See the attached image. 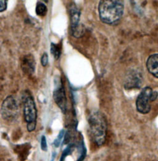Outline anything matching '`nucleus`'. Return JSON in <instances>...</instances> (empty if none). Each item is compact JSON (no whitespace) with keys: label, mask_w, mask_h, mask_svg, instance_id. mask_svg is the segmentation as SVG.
<instances>
[{"label":"nucleus","mask_w":158,"mask_h":161,"mask_svg":"<svg viewBox=\"0 0 158 161\" xmlns=\"http://www.w3.org/2000/svg\"><path fill=\"white\" fill-rule=\"evenodd\" d=\"M98 9L102 22L115 25L118 24L124 15V2L120 0H101Z\"/></svg>","instance_id":"f257e3e1"},{"label":"nucleus","mask_w":158,"mask_h":161,"mask_svg":"<svg viewBox=\"0 0 158 161\" xmlns=\"http://www.w3.org/2000/svg\"><path fill=\"white\" fill-rule=\"evenodd\" d=\"M89 132L93 141L97 146L104 144L108 130V124L104 115L98 111L92 112L88 117Z\"/></svg>","instance_id":"f03ea898"},{"label":"nucleus","mask_w":158,"mask_h":161,"mask_svg":"<svg viewBox=\"0 0 158 161\" xmlns=\"http://www.w3.org/2000/svg\"><path fill=\"white\" fill-rule=\"evenodd\" d=\"M23 106L24 119L27 123V130L32 132L36 128L37 110L34 97L29 92L25 93L23 96Z\"/></svg>","instance_id":"7ed1b4c3"},{"label":"nucleus","mask_w":158,"mask_h":161,"mask_svg":"<svg viewBox=\"0 0 158 161\" xmlns=\"http://www.w3.org/2000/svg\"><path fill=\"white\" fill-rule=\"evenodd\" d=\"M158 94L156 91H153L150 87H144L136 101V107L138 112L142 114H148L151 110V102L156 101Z\"/></svg>","instance_id":"20e7f679"},{"label":"nucleus","mask_w":158,"mask_h":161,"mask_svg":"<svg viewBox=\"0 0 158 161\" xmlns=\"http://www.w3.org/2000/svg\"><path fill=\"white\" fill-rule=\"evenodd\" d=\"M19 107L18 102L13 96H8L2 103L1 114L2 118L7 121L16 120L19 115Z\"/></svg>","instance_id":"39448f33"},{"label":"nucleus","mask_w":158,"mask_h":161,"mask_svg":"<svg viewBox=\"0 0 158 161\" xmlns=\"http://www.w3.org/2000/svg\"><path fill=\"white\" fill-rule=\"evenodd\" d=\"M53 99L63 114H66L67 111V97L64 86L61 79H57L55 80Z\"/></svg>","instance_id":"423d86ee"},{"label":"nucleus","mask_w":158,"mask_h":161,"mask_svg":"<svg viewBox=\"0 0 158 161\" xmlns=\"http://www.w3.org/2000/svg\"><path fill=\"white\" fill-rule=\"evenodd\" d=\"M141 76L140 74L135 71L129 73L125 79L124 87L126 89L139 88L141 85Z\"/></svg>","instance_id":"0eeeda50"},{"label":"nucleus","mask_w":158,"mask_h":161,"mask_svg":"<svg viewBox=\"0 0 158 161\" xmlns=\"http://www.w3.org/2000/svg\"><path fill=\"white\" fill-rule=\"evenodd\" d=\"M35 60L32 55L28 54L22 58L21 67L24 73L29 75L34 74L35 71Z\"/></svg>","instance_id":"6e6552de"},{"label":"nucleus","mask_w":158,"mask_h":161,"mask_svg":"<svg viewBox=\"0 0 158 161\" xmlns=\"http://www.w3.org/2000/svg\"><path fill=\"white\" fill-rule=\"evenodd\" d=\"M146 68L150 74L158 78V53L150 55L146 61Z\"/></svg>","instance_id":"1a4fd4ad"},{"label":"nucleus","mask_w":158,"mask_h":161,"mask_svg":"<svg viewBox=\"0 0 158 161\" xmlns=\"http://www.w3.org/2000/svg\"><path fill=\"white\" fill-rule=\"evenodd\" d=\"M69 15H70L71 28L74 27L80 24V11L75 4H72L70 6Z\"/></svg>","instance_id":"9d476101"},{"label":"nucleus","mask_w":158,"mask_h":161,"mask_svg":"<svg viewBox=\"0 0 158 161\" xmlns=\"http://www.w3.org/2000/svg\"><path fill=\"white\" fill-rule=\"evenodd\" d=\"M85 26L82 24H80L78 25L71 28L70 29V32L71 34L76 37V38H80L81 37H82L84 35L85 33Z\"/></svg>","instance_id":"9b49d317"},{"label":"nucleus","mask_w":158,"mask_h":161,"mask_svg":"<svg viewBox=\"0 0 158 161\" xmlns=\"http://www.w3.org/2000/svg\"><path fill=\"white\" fill-rule=\"evenodd\" d=\"M61 45L59 43H51V53L56 60H58L61 55Z\"/></svg>","instance_id":"f8f14e48"},{"label":"nucleus","mask_w":158,"mask_h":161,"mask_svg":"<svg viewBox=\"0 0 158 161\" xmlns=\"http://www.w3.org/2000/svg\"><path fill=\"white\" fill-rule=\"evenodd\" d=\"M35 12L37 16H45L47 14L48 12V8L45 4L39 1L37 4L36 8H35Z\"/></svg>","instance_id":"ddd939ff"},{"label":"nucleus","mask_w":158,"mask_h":161,"mask_svg":"<svg viewBox=\"0 0 158 161\" xmlns=\"http://www.w3.org/2000/svg\"><path fill=\"white\" fill-rule=\"evenodd\" d=\"M72 144H70L69 146H68V147H67L63 151L60 161H64L66 158L69 155L71 154L72 152Z\"/></svg>","instance_id":"4468645a"},{"label":"nucleus","mask_w":158,"mask_h":161,"mask_svg":"<svg viewBox=\"0 0 158 161\" xmlns=\"http://www.w3.org/2000/svg\"><path fill=\"white\" fill-rule=\"evenodd\" d=\"M64 130H61L60 131V133H59L57 138L54 141V145L56 147H59V144L61 143V141L63 136H64Z\"/></svg>","instance_id":"2eb2a0df"},{"label":"nucleus","mask_w":158,"mask_h":161,"mask_svg":"<svg viewBox=\"0 0 158 161\" xmlns=\"http://www.w3.org/2000/svg\"><path fill=\"white\" fill-rule=\"evenodd\" d=\"M41 65L43 66V67H45L47 66L48 63V54L45 52L43 54V55L41 56Z\"/></svg>","instance_id":"dca6fc26"},{"label":"nucleus","mask_w":158,"mask_h":161,"mask_svg":"<svg viewBox=\"0 0 158 161\" xmlns=\"http://www.w3.org/2000/svg\"><path fill=\"white\" fill-rule=\"evenodd\" d=\"M41 148L44 151H46L48 149L46 139L45 136H44V135H43L41 138Z\"/></svg>","instance_id":"f3484780"},{"label":"nucleus","mask_w":158,"mask_h":161,"mask_svg":"<svg viewBox=\"0 0 158 161\" xmlns=\"http://www.w3.org/2000/svg\"><path fill=\"white\" fill-rule=\"evenodd\" d=\"M7 9V1H0V12L2 13Z\"/></svg>","instance_id":"a211bd4d"}]
</instances>
